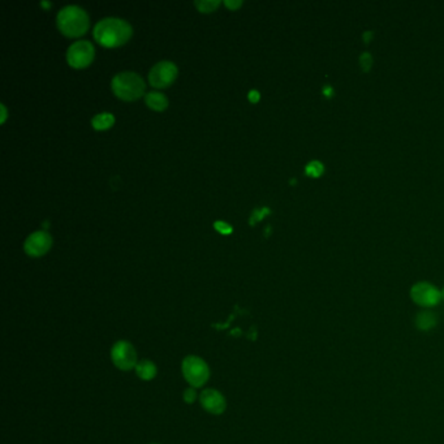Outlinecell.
Listing matches in <instances>:
<instances>
[{
	"mask_svg": "<svg viewBox=\"0 0 444 444\" xmlns=\"http://www.w3.org/2000/svg\"><path fill=\"white\" fill-rule=\"evenodd\" d=\"M93 36L102 46L118 47L129 41L132 26L119 17H105L96 23Z\"/></svg>",
	"mask_w": 444,
	"mask_h": 444,
	"instance_id": "cell-1",
	"label": "cell"
},
{
	"mask_svg": "<svg viewBox=\"0 0 444 444\" xmlns=\"http://www.w3.org/2000/svg\"><path fill=\"white\" fill-rule=\"evenodd\" d=\"M56 24L63 34L68 36H83L89 29V16L80 6L70 4L63 7L56 16Z\"/></svg>",
	"mask_w": 444,
	"mask_h": 444,
	"instance_id": "cell-2",
	"label": "cell"
},
{
	"mask_svg": "<svg viewBox=\"0 0 444 444\" xmlns=\"http://www.w3.org/2000/svg\"><path fill=\"white\" fill-rule=\"evenodd\" d=\"M111 86L115 96L128 102L138 99L145 93L144 78L140 74L131 71L118 73L116 76H114Z\"/></svg>",
	"mask_w": 444,
	"mask_h": 444,
	"instance_id": "cell-3",
	"label": "cell"
},
{
	"mask_svg": "<svg viewBox=\"0 0 444 444\" xmlns=\"http://www.w3.org/2000/svg\"><path fill=\"white\" fill-rule=\"evenodd\" d=\"M181 372L187 383L193 388H200L210 378V368L207 362L198 356H187L181 362Z\"/></svg>",
	"mask_w": 444,
	"mask_h": 444,
	"instance_id": "cell-4",
	"label": "cell"
},
{
	"mask_svg": "<svg viewBox=\"0 0 444 444\" xmlns=\"http://www.w3.org/2000/svg\"><path fill=\"white\" fill-rule=\"evenodd\" d=\"M111 361L121 372H129L140 360L133 344L127 340H118L111 348Z\"/></svg>",
	"mask_w": 444,
	"mask_h": 444,
	"instance_id": "cell-5",
	"label": "cell"
},
{
	"mask_svg": "<svg viewBox=\"0 0 444 444\" xmlns=\"http://www.w3.org/2000/svg\"><path fill=\"white\" fill-rule=\"evenodd\" d=\"M410 299L421 308L430 309L442 301V293L430 283L420 282L410 289Z\"/></svg>",
	"mask_w": 444,
	"mask_h": 444,
	"instance_id": "cell-6",
	"label": "cell"
},
{
	"mask_svg": "<svg viewBox=\"0 0 444 444\" xmlns=\"http://www.w3.org/2000/svg\"><path fill=\"white\" fill-rule=\"evenodd\" d=\"M94 59V46L92 42L80 39L73 42L67 50V61L73 68H85Z\"/></svg>",
	"mask_w": 444,
	"mask_h": 444,
	"instance_id": "cell-7",
	"label": "cell"
},
{
	"mask_svg": "<svg viewBox=\"0 0 444 444\" xmlns=\"http://www.w3.org/2000/svg\"><path fill=\"white\" fill-rule=\"evenodd\" d=\"M178 73L179 70L175 63L169 61H159L150 70L149 81L156 87H166L175 81Z\"/></svg>",
	"mask_w": 444,
	"mask_h": 444,
	"instance_id": "cell-8",
	"label": "cell"
},
{
	"mask_svg": "<svg viewBox=\"0 0 444 444\" xmlns=\"http://www.w3.org/2000/svg\"><path fill=\"white\" fill-rule=\"evenodd\" d=\"M52 237L46 231H36L25 240L24 251L30 257H41L50 251Z\"/></svg>",
	"mask_w": 444,
	"mask_h": 444,
	"instance_id": "cell-9",
	"label": "cell"
},
{
	"mask_svg": "<svg viewBox=\"0 0 444 444\" xmlns=\"http://www.w3.org/2000/svg\"><path fill=\"white\" fill-rule=\"evenodd\" d=\"M200 404L207 413L215 414V416L222 414L227 408L226 397H223V394L215 388L204 390L200 395Z\"/></svg>",
	"mask_w": 444,
	"mask_h": 444,
	"instance_id": "cell-10",
	"label": "cell"
},
{
	"mask_svg": "<svg viewBox=\"0 0 444 444\" xmlns=\"http://www.w3.org/2000/svg\"><path fill=\"white\" fill-rule=\"evenodd\" d=\"M414 324H416V328L419 331H422V332H429L434 330L438 324V315L435 313L429 310V309H425V310H421L417 315H416V319H414Z\"/></svg>",
	"mask_w": 444,
	"mask_h": 444,
	"instance_id": "cell-11",
	"label": "cell"
},
{
	"mask_svg": "<svg viewBox=\"0 0 444 444\" xmlns=\"http://www.w3.org/2000/svg\"><path fill=\"white\" fill-rule=\"evenodd\" d=\"M134 372L142 381H153L158 374V368L151 360H140L134 368Z\"/></svg>",
	"mask_w": 444,
	"mask_h": 444,
	"instance_id": "cell-12",
	"label": "cell"
},
{
	"mask_svg": "<svg viewBox=\"0 0 444 444\" xmlns=\"http://www.w3.org/2000/svg\"><path fill=\"white\" fill-rule=\"evenodd\" d=\"M146 105L156 111H163L169 106V99L160 92H150L145 96Z\"/></svg>",
	"mask_w": 444,
	"mask_h": 444,
	"instance_id": "cell-13",
	"label": "cell"
},
{
	"mask_svg": "<svg viewBox=\"0 0 444 444\" xmlns=\"http://www.w3.org/2000/svg\"><path fill=\"white\" fill-rule=\"evenodd\" d=\"M115 123V116L111 112H101L96 114V116L92 119V125L96 131H105L109 127H112Z\"/></svg>",
	"mask_w": 444,
	"mask_h": 444,
	"instance_id": "cell-14",
	"label": "cell"
},
{
	"mask_svg": "<svg viewBox=\"0 0 444 444\" xmlns=\"http://www.w3.org/2000/svg\"><path fill=\"white\" fill-rule=\"evenodd\" d=\"M194 4L201 12H213V11H215L216 7H219L220 1L219 0H195Z\"/></svg>",
	"mask_w": 444,
	"mask_h": 444,
	"instance_id": "cell-15",
	"label": "cell"
},
{
	"mask_svg": "<svg viewBox=\"0 0 444 444\" xmlns=\"http://www.w3.org/2000/svg\"><path fill=\"white\" fill-rule=\"evenodd\" d=\"M322 172H324V166H322V163H321V162L314 160V162H310V163L306 166V173H308L309 176H313V178H318V176H321V175H322Z\"/></svg>",
	"mask_w": 444,
	"mask_h": 444,
	"instance_id": "cell-16",
	"label": "cell"
},
{
	"mask_svg": "<svg viewBox=\"0 0 444 444\" xmlns=\"http://www.w3.org/2000/svg\"><path fill=\"white\" fill-rule=\"evenodd\" d=\"M182 397H184V401L187 403V404H193L195 400H197V397H198V394H197V391H195V388H193V387H189V388H187L185 391H184V394H182Z\"/></svg>",
	"mask_w": 444,
	"mask_h": 444,
	"instance_id": "cell-17",
	"label": "cell"
},
{
	"mask_svg": "<svg viewBox=\"0 0 444 444\" xmlns=\"http://www.w3.org/2000/svg\"><path fill=\"white\" fill-rule=\"evenodd\" d=\"M214 227H215L218 232H220L223 235H229L232 232V226L229 223H226V222H222V220H216L215 223H214Z\"/></svg>",
	"mask_w": 444,
	"mask_h": 444,
	"instance_id": "cell-18",
	"label": "cell"
},
{
	"mask_svg": "<svg viewBox=\"0 0 444 444\" xmlns=\"http://www.w3.org/2000/svg\"><path fill=\"white\" fill-rule=\"evenodd\" d=\"M372 55H370V54L365 52V54H362V55H361L360 64L363 71H368V70H370V67H372Z\"/></svg>",
	"mask_w": 444,
	"mask_h": 444,
	"instance_id": "cell-19",
	"label": "cell"
},
{
	"mask_svg": "<svg viewBox=\"0 0 444 444\" xmlns=\"http://www.w3.org/2000/svg\"><path fill=\"white\" fill-rule=\"evenodd\" d=\"M224 4L229 7V10H237L242 6L241 0H226Z\"/></svg>",
	"mask_w": 444,
	"mask_h": 444,
	"instance_id": "cell-20",
	"label": "cell"
},
{
	"mask_svg": "<svg viewBox=\"0 0 444 444\" xmlns=\"http://www.w3.org/2000/svg\"><path fill=\"white\" fill-rule=\"evenodd\" d=\"M268 213V210L266 209V207H264L262 209V211H260V210H254V213H253V216H252V224H254V220H258V219H261L262 216H264V214H267Z\"/></svg>",
	"mask_w": 444,
	"mask_h": 444,
	"instance_id": "cell-21",
	"label": "cell"
},
{
	"mask_svg": "<svg viewBox=\"0 0 444 444\" xmlns=\"http://www.w3.org/2000/svg\"><path fill=\"white\" fill-rule=\"evenodd\" d=\"M248 98H249V101L251 102H258V99H260V93L257 92V90H251L249 92V94H248Z\"/></svg>",
	"mask_w": 444,
	"mask_h": 444,
	"instance_id": "cell-22",
	"label": "cell"
},
{
	"mask_svg": "<svg viewBox=\"0 0 444 444\" xmlns=\"http://www.w3.org/2000/svg\"><path fill=\"white\" fill-rule=\"evenodd\" d=\"M0 108H1V119H0V121L4 123L6 118H7V108H6V106L3 103L0 105Z\"/></svg>",
	"mask_w": 444,
	"mask_h": 444,
	"instance_id": "cell-23",
	"label": "cell"
},
{
	"mask_svg": "<svg viewBox=\"0 0 444 444\" xmlns=\"http://www.w3.org/2000/svg\"><path fill=\"white\" fill-rule=\"evenodd\" d=\"M330 93H331V87L328 86V87H326V90H324V94H326V96H331Z\"/></svg>",
	"mask_w": 444,
	"mask_h": 444,
	"instance_id": "cell-24",
	"label": "cell"
},
{
	"mask_svg": "<svg viewBox=\"0 0 444 444\" xmlns=\"http://www.w3.org/2000/svg\"><path fill=\"white\" fill-rule=\"evenodd\" d=\"M41 6H45V7H48V6H51V4H50L48 1H42V3H41Z\"/></svg>",
	"mask_w": 444,
	"mask_h": 444,
	"instance_id": "cell-25",
	"label": "cell"
},
{
	"mask_svg": "<svg viewBox=\"0 0 444 444\" xmlns=\"http://www.w3.org/2000/svg\"><path fill=\"white\" fill-rule=\"evenodd\" d=\"M441 293H442V300H444V288L441 290Z\"/></svg>",
	"mask_w": 444,
	"mask_h": 444,
	"instance_id": "cell-26",
	"label": "cell"
},
{
	"mask_svg": "<svg viewBox=\"0 0 444 444\" xmlns=\"http://www.w3.org/2000/svg\"><path fill=\"white\" fill-rule=\"evenodd\" d=\"M153 444H156V443H153Z\"/></svg>",
	"mask_w": 444,
	"mask_h": 444,
	"instance_id": "cell-27",
	"label": "cell"
}]
</instances>
